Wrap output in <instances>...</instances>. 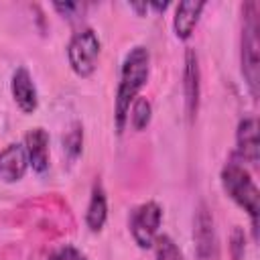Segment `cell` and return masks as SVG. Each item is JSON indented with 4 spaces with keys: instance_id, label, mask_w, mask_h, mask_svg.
Instances as JSON below:
<instances>
[{
    "instance_id": "cell-19",
    "label": "cell",
    "mask_w": 260,
    "mask_h": 260,
    "mask_svg": "<svg viewBox=\"0 0 260 260\" xmlns=\"http://www.w3.org/2000/svg\"><path fill=\"white\" fill-rule=\"evenodd\" d=\"M232 244H230V252H232V258L234 260H242V256H244V252H246V236H244V232L240 230V228H236L234 232H232V240H230Z\"/></svg>"
},
{
    "instance_id": "cell-8",
    "label": "cell",
    "mask_w": 260,
    "mask_h": 260,
    "mask_svg": "<svg viewBox=\"0 0 260 260\" xmlns=\"http://www.w3.org/2000/svg\"><path fill=\"white\" fill-rule=\"evenodd\" d=\"M236 160L240 162H258V124L256 118H244L238 124L236 132Z\"/></svg>"
},
{
    "instance_id": "cell-18",
    "label": "cell",
    "mask_w": 260,
    "mask_h": 260,
    "mask_svg": "<svg viewBox=\"0 0 260 260\" xmlns=\"http://www.w3.org/2000/svg\"><path fill=\"white\" fill-rule=\"evenodd\" d=\"M53 8L63 16V18H69V20H79L83 10H85V4H79V2H55Z\"/></svg>"
},
{
    "instance_id": "cell-9",
    "label": "cell",
    "mask_w": 260,
    "mask_h": 260,
    "mask_svg": "<svg viewBox=\"0 0 260 260\" xmlns=\"http://www.w3.org/2000/svg\"><path fill=\"white\" fill-rule=\"evenodd\" d=\"M183 93H185V108L189 120L197 116L199 110V63L193 49L185 53V71H183Z\"/></svg>"
},
{
    "instance_id": "cell-1",
    "label": "cell",
    "mask_w": 260,
    "mask_h": 260,
    "mask_svg": "<svg viewBox=\"0 0 260 260\" xmlns=\"http://www.w3.org/2000/svg\"><path fill=\"white\" fill-rule=\"evenodd\" d=\"M150 73V53L146 47L136 45L132 47L120 69V81L116 89V106H114V122H116V132L122 134L126 124H128V112L132 102L138 98V91L144 87L148 81Z\"/></svg>"
},
{
    "instance_id": "cell-4",
    "label": "cell",
    "mask_w": 260,
    "mask_h": 260,
    "mask_svg": "<svg viewBox=\"0 0 260 260\" xmlns=\"http://www.w3.org/2000/svg\"><path fill=\"white\" fill-rule=\"evenodd\" d=\"M100 49L102 43L93 28H81L73 32L67 45V59L73 73L79 77H89L98 67Z\"/></svg>"
},
{
    "instance_id": "cell-11",
    "label": "cell",
    "mask_w": 260,
    "mask_h": 260,
    "mask_svg": "<svg viewBox=\"0 0 260 260\" xmlns=\"http://www.w3.org/2000/svg\"><path fill=\"white\" fill-rule=\"evenodd\" d=\"M24 150L35 173H45L49 169V134L43 128H32L26 132Z\"/></svg>"
},
{
    "instance_id": "cell-16",
    "label": "cell",
    "mask_w": 260,
    "mask_h": 260,
    "mask_svg": "<svg viewBox=\"0 0 260 260\" xmlns=\"http://www.w3.org/2000/svg\"><path fill=\"white\" fill-rule=\"evenodd\" d=\"M81 142H83V132H81V126L75 124V126L63 136V148H65V152L69 154V158H75V156L81 152Z\"/></svg>"
},
{
    "instance_id": "cell-7",
    "label": "cell",
    "mask_w": 260,
    "mask_h": 260,
    "mask_svg": "<svg viewBox=\"0 0 260 260\" xmlns=\"http://www.w3.org/2000/svg\"><path fill=\"white\" fill-rule=\"evenodd\" d=\"M28 154L24 150V144L12 142L4 150H0V179L6 183L20 181L28 171Z\"/></svg>"
},
{
    "instance_id": "cell-5",
    "label": "cell",
    "mask_w": 260,
    "mask_h": 260,
    "mask_svg": "<svg viewBox=\"0 0 260 260\" xmlns=\"http://www.w3.org/2000/svg\"><path fill=\"white\" fill-rule=\"evenodd\" d=\"M160 221H162V209L156 201H146L132 211L130 232H132V238L138 244V248H142V250L152 248V244L158 236Z\"/></svg>"
},
{
    "instance_id": "cell-3",
    "label": "cell",
    "mask_w": 260,
    "mask_h": 260,
    "mask_svg": "<svg viewBox=\"0 0 260 260\" xmlns=\"http://www.w3.org/2000/svg\"><path fill=\"white\" fill-rule=\"evenodd\" d=\"M258 4L248 2L244 6V28H242V75L248 83L252 98L258 95L260 81V59H258Z\"/></svg>"
},
{
    "instance_id": "cell-15",
    "label": "cell",
    "mask_w": 260,
    "mask_h": 260,
    "mask_svg": "<svg viewBox=\"0 0 260 260\" xmlns=\"http://www.w3.org/2000/svg\"><path fill=\"white\" fill-rule=\"evenodd\" d=\"M152 246H154L156 260H185L183 252L179 250V246L169 236H156Z\"/></svg>"
},
{
    "instance_id": "cell-13",
    "label": "cell",
    "mask_w": 260,
    "mask_h": 260,
    "mask_svg": "<svg viewBox=\"0 0 260 260\" xmlns=\"http://www.w3.org/2000/svg\"><path fill=\"white\" fill-rule=\"evenodd\" d=\"M108 219V199H106V191L102 187L100 181L93 183L91 189V197L87 203V211H85V223L91 232H100L104 228Z\"/></svg>"
},
{
    "instance_id": "cell-6",
    "label": "cell",
    "mask_w": 260,
    "mask_h": 260,
    "mask_svg": "<svg viewBox=\"0 0 260 260\" xmlns=\"http://www.w3.org/2000/svg\"><path fill=\"white\" fill-rule=\"evenodd\" d=\"M193 242L197 260H219V246L213 215L205 203H199L195 221H193Z\"/></svg>"
},
{
    "instance_id": "cell-14",
    "label": "cell",
    "mask_w": 260,
    "mask_h": 260,
    "mask_svg": "<svg viewBox=\"0 0 260 260\" xmlns=\"http://www.w3.org/2000/svg\"><path fill=\"white\" fill-rule=\"evenodd\" d=\"M152 118V106L146 98H136L130 106V112H128V120L132 124L134 130H144L148 126Z\"/></svg>"
},
{
    "instance_id": "cell-17",
    "label": "cell",
    "mask_w": 260,
    "mask_h": 260,
    "mask_svg": "<svg viewBox=\"0 0 260 260\" xmlns=\"http://www.w3.org/2000/svg\"><path fill=\"white\" fill-rule=\"evenodd\" d=\"M45 260H87V256L81 250H77L75 246L65 244V246H59L57 250H53Z\"/></svg>"
},
{
    "instance_id": "cell-10",
    "label": "cell",
    "mask_w": 260,
    "mask_h": 260,
    "mask_svg": "<svg viewBox=\"0 0 260 260\" xmlns=\"http://www.w3.org/2000/svg\"><path fill=\"white\" fill-rule=\"evenodd\" d=\"M10 89H12V98H14L16 106L20 108V112L32 114L37 110V106H39L37 87H35L32 77L26 67H16V71L12 73Z\"/></svg>"
},
{
    "instance_id": "cell-12",
    "label": "cell",
    "mask_w": 260,
    "mask_h": 260,
    "mask_svg": "<svg viewBox=\"0 0 260 260\" xmlns=\"http://www.w3.org/2000/svg\"><path fill=\"white\" fill-rule=\"evenodd\" d=\"M203 8H205V2H181V4H177L173 26H175V35L179 39L185 41V39L191 37V32L197 26V20H199Z\"/></svg>"
},
{
    "instance_id": "cell-2",
    "label": "cell",
    "mask_w": 260,
    "mask_h": 260,
    "mask_svg": "<svg viewBox=\"0 0 260 260\" xmlns=\"http://www.w3.org/2000/svg\"><path fill=\"white\" fill-rule=\"evenodd\" d=\"M221 187L228 193V197L240 205L252 219V230L256 234L258 228V211H260V191L248 173V169L240 160H230L221 169Z\"/></svg>"
}]
</instances>
